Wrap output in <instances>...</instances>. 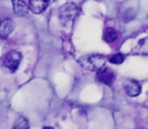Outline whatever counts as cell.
<instances>
[{"instance_id": "obj_4", "label": "cell", "mask_w": 148, "mask_h": 129, "mask_svg": "<svg viewBox=\"0 0 148 129\" xmlns=\"http://www.w3.org/2000/svg\"><path fill=\"white\" fill-rule=\"evenodd\" d=\"M97 79L101 83L111 86L115 80V75L110 68H102L97 72Z\"/></svg>"}, {"instance_id": "obj_8", "label": "cell", "mask_w": 148, "mask_h": 129, "mask_svg": "<svg viewBox=\"0 0 148 129\" xmlns=\"http://www.w3.org/2000/svg\"><path fill=\"white\" fill-rule=\"evenodd\" d=\"M13 30V23L10 19H4L0 22V37L6 38Z\"/></svg>"}, {"instance_id": "obj_3", "label": "cell", "mask_w": 148, "mask_h": 129, "mask_svg": "<svg viewBox=\"0 0 148 129\" xmlns=\"http://www.w3.org/2000/svg\"><path fill=\"white\" fill-rule=\"evenodd\" d=\"M21 61V55L16 51H10L6 54L3 60V67L7 69L9 72L14 73L17 70L18 66Z\"/></svg>"}, {"instance_id": "obj_9", "label": "cell", "mask_w": 148, "mask_h": 129, "mask_svg": "<svg viewBox=\"0 0 148 129\" xmlns=\"http://www.w3.org/2000/svg\"><path fill=\"white\" fill-rule=\"evenodd\" d=\"M118 37V34H117V32L116 30H114L113 27H108L104 30L103 32V39L106 41V43H114V41L117 39Z\"/></svg>"}, {"instance_id": "obj_5", "label": "cell", "mask_w": 148, "mask_h": 129, "mask_svg": "<svg viewBox=\"0 0 148 129\" xmlns=\"http://www.w3.org/2000/svg\"><path fill=\"white\" fill-rule=\"evenodd\" d=\"M12 7L14 13L18 16H25L30 10L29 5L23 0H12Z\"/></svg>"}, {"instance_id": "obj_6", "label": "cell", "mask_w": 148, "mask_h": 129, "mask_svg": "<svg viewBox=\"0 0 148 129\" xmlns=\"http://www.w3.org/2000/svg\"><path fill=\"white\" fill-rule=\"evenodd\" d=\"M49 0H30L29 8L30 11L35 14H40L47 8Z\"/></svg>"}, {"instance_id": "obj_1", "label": "cell", "mask_w": 148, "mask_h": 129, "mask_svg": "<svg viewBox=\"0 0 148 129\" xmlns=\"http://www.w3.org/2000/svg\"><path fill=\"white\" fill-rule=\"evenodd\" d=\"M106 61H107V59L103 55H90L81 58L80 64L83 68L87 69V70L97 71L98 72L102 68H104Z\"/></svg>"}, {"instance_id": "obj_10", "label": "cell", "mask_w": 148, "mask_h": 129, "mask_svg": "<svg viewBox=\"0 0 148 129\" xmlns=\"http://www.w3.org/2000/svg\"><path fill=\"white\" fill-rule=\"evenodd\" d=\"M124 61H125V56L122 55V54H115V55L112 56L109 60L110 63H112L114 64H120Z\"/></svg>"}, {"instance_id": "obj_2", "label": "cell", "mask_w": 148, "mask_h": 129, "mask_svg": "<svg viewBox=\"0 0 148 129\" xmlns=\"http://www.w3.org/2000/svg\"><path fill=\"white\" fill-rule=\"evenodd\" d=\"M78 14V7L75 3L68 2L60 6L59 10V16L62 23L68 24L72 23Z\"/></svg>"}, {"instance_id": "obj_12", "label": "cell", "mask_w": 148, "mask_h": 129, "mask_svg": "<svg viewBox=\"0 0 148 129\" xmlns=\"http://www.w3.org/2000/svg\"><path fill=\"white\" fill-rule=\"evenodd\" d=\"M0 22H1V21H0Z\"/></svg>"}, {"instance_id": "obj_7", "label": "cell", "mask_w": 148, "mask_h": 129, "mask_svg": "<svg viewBox=\"0 0 148 129\" xmlns=\"http://www.w3.org/2000/svg\"><path fill=\"white\" fill-rule=\"evenodd\" d=\"M125 91H126L127 95L131 97H136L138 95H140L141 93V86L138 82L134 80H129L125 83L124 85Z\"/></svg>"}, {"instance_id": "obj_11", "label": "cell", "mask_w": 148, "mask_h": 129, "mask_svg": "<svg viewBox=\"0 0 148 129\" xmlns=\"http://www.w3.org/2000/svg\"><path fill=\"white\" fill-rule=\"evenodd\" d=\"M29 125H28V121L25 119L24 117H19L16 121V123L14 124V128H28Z\"/></svg>"}]
</instances>
